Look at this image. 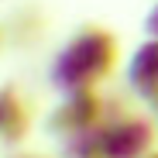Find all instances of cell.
Wrapping results in <instances>:
<instances>
[{
  "mask_svg": "<svg viewBox=\"0 0 158 158\" xmlns=\"http://www.w3.org/2000/svg\"><path fill=\"white\" fill-rule=\"evenodd\" d=\"M117 59H120L117 35L100 28V24H86L76 35H69L65 45L55 52V59L48 65V83L62 96L96 89L117 69Z\"/></svg>",
  "mask_w": 158,
  "mask_h": 158,
  "instance_id": "obj_1",
  "label": "cell"
},
{
  "mask_svg": "<svg viewBox=\"0 0 158 158\" xmlns=\"http://www.w3.org/2000/svg\"><path fill=\"white\" fill-rule=\"evenodd\" d=\"M158 141V127L155 117L134 114L120 107H107V117L100 124V144L103 158H148Z\"/></svg>",
  "mask_w": 158,
  "mask_h": 158,
  "instance_id": "obj_2",
  "label": "cell"
},
{
  "mask_svg": "<svg viewBox=\"0 0 158 158\" xmlns=\"http://www.w3.org/2000/svg\"><path fill=\"white\" fill-rule=\"evenodd\" d=\"M107 117V103L96 96V89H83V93H65L59 100V107L48 114L45 120V131L55 134L62 141L69 138H79L86 131H96Z\"/></svg>",
  "mask_w": 158,
  "mask_h": 158,
  "instance_id": "obj_3",
  "label": "cell"
},
{
  "mask_svg": "<svg viewBox=\"0 0 158 158\" xmlns=\"http://www.w3.org/2000/svg\"><path fill=\"white\" fill-rule=\"evenodd\" d=\"M127 86L144 103H151L158 96V41L155 38H148L134 48V55L127 62Z\"/></svg>",
  "mask_w": 158,
  "mask_h": 158,
  "instance_id": "obj_4",
  "label": "cell"
},
{
  "mask_svg": "<svg viewBox=\"0 0 158 158\" xmlns=\"http://www.w3.org/2000/svg\"><path fill=\"white\" fill-rule=\"evenodd\" d=\"M31 131V114L24 107L17 89H0V141L4 144H21Z\"/></svg>",
  "mask_w": 158,
  "mask_h": 158,
  "instance_id": "obj_5",
  "label": "cell"
},
{
  "mask_svg": "<svg viewBox=\"0 0 158 158\" xmlns=\"http://www.w3.org/2000/svg\"><path fill=\"white\" fill-rule=\"evenodd\" d=\"M62 158H103V144H100V127L86 131L79 138L62 141Z\"/></svg>",
  "mask_w": 158,
  "mask_h": 158,
  "instance_id": "obj_6",
  "label": "cell"
},
{
  "mask_svg": "<svg viewBox=\"0 0 158 158\" xmlns=\"http://www.w3.org/2000/svg\"><path fill=\"white\" fill-rule=\"evenodd\" d=\"M144 35L158 41V4H155V7L148 10V17H144Z\"/></svg>",
  "mask_w": 158,
  "mask_h": 158,
  "instance_id": "obj_7",
  "label": "cell"
},
{
  "mask_svg": "<svg viewBox=\"0 0 158 158\" xmlns=\"http://www.w3.org/2000/svg\"><path fill=\"white\" fill-rule=\"evenodd\" d=\"M148 110H151V117H155V124H158V96H155V100L148 103Z\"/></svg>",
  "mask_w": 158,
  "mask_h": 158,
  "instance_id": "obj_8",
  "label": "cell"
},
{
  "mask_svg": "<svg viewBox=\"0 0 158 158\" xmlns=\"http://www.w3.org/2000/svg\"><path fill=\"white\" fill-rule=\"evenodd\" d=\"M0 45H4V28H0Z\"/></svg>",
  "mask_w": 158,
  "mask_h": 158,
  "instance_id": "obj_9",
  "label": "cell"
},
{
  "mask_svg": "<svg viewBox=\"0 0 158 158\" xmlns=\"http://www.w3.org/2000/svg\"><path fill=\"white\" fill-rule=\"evenodd\" d=\"M24 158H31V155H24Z\"/></svg>",
  "mask_w": 158,
  "mask_h": 158,
  "instance_id": "obj_10",
  "label": "cell"
}]
</instances>
